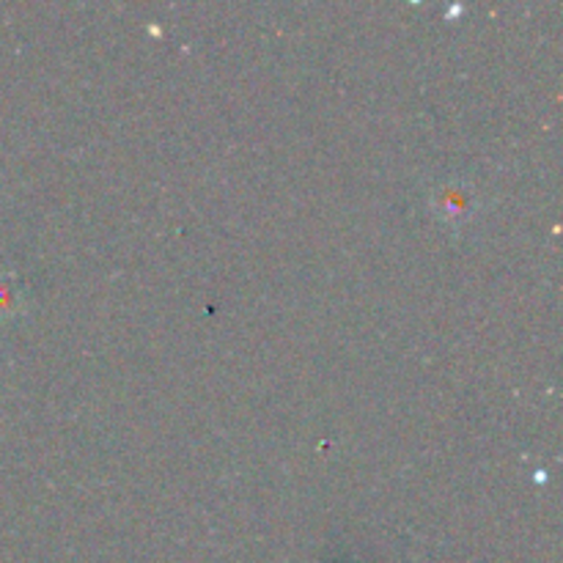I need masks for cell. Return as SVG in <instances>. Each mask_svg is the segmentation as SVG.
<instances>
[{
	"mask_svg": "<svg viewBox=\"0 0 563 563\" xmlns=\"http://www.w3.org/2000/svg\"><path fill=\"white\" fill-rule=\"evenodd\" d=\"M429 209L438 214L440 223L465 225L478 212V192L465 176H443L429 190Z\"/></svg>",
	"mask_w": 563,
	"mask_h": 563,
	"instance_id": "obj_1",
	"label": "cell"
},
{
	"mask_svg": "<svg viewBox=\"0 0 563 563\" xmlns=\"http://www.w3.org/2000/svg\"><path fill=\"white\" fill-rule=\"evenodd\" d=\"M27 308L25 291H22L20 280L11 273H0V322L20 317Z\"/></svg>",
	"mask_w": 563,
	"mask_h": 563,
	"instance_id": "obj_2",
	"label": "cell"
}]
</instances>
